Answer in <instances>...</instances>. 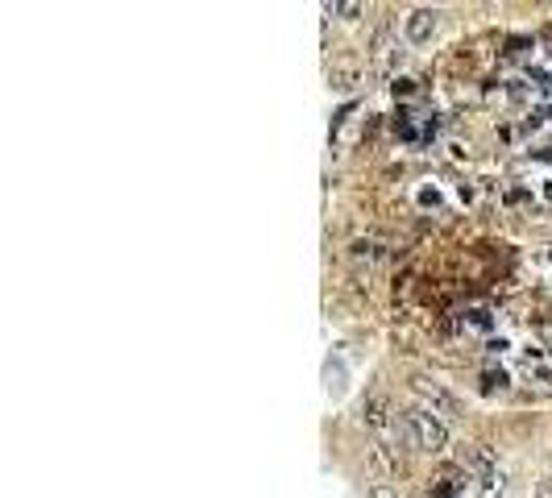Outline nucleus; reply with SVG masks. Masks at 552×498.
Listing matches in <instances>:
<instances>
[{
    "mask_svg": "<svg viewBox=\"0 0 552 498\" xmlns=\"http://www.w3.org/2000/svg\"><path fill=\"white\" fill-rule=\"evenodd\" d=\"M482 386H486V391H494V386H499V391H507V374H503V370H499V374L486 370V374H482Z\"/></svg>",
    "mask_w": 552,
    "mask_h": 498,
    "instance_id": "12",
    "label": "nucleus"
},
{
    "mask_svg": "<svg viewBox=\"0 0 552 498\" xmlns=\"http://www.w3.org/2000/svg\"><path fill=\"white\" fill-rule=\"evenodd\" d=\"M465 324L474 328V332H486L494 320H490V312H486V308H474V312H465Z\"/></svg>",
    "mask_w": 552,
    "mask_h": 498,
    "instance_id": "11",
    "label": "nucleus"
},
{
    "mask_svg": "<svg viewBox=\"0 0 552 498\" xmlns=\"http://www.w3.org/2000/svg\"><path fill=\"white\" fill-rule=\"evenodd\" d=\"M478 498H519V494H515V482L503 474V469H494L490 478L478 482Z\"/></svg>",
    "mask_w": 552,
    "mask_h": 498,
    "instance_id": "8",
    "label": "nucleus"
},
{
    "mask_svg": "<svg viewBox=\"0 0 552 498\" xmlns=\"http://www.w3.org/2000/svg\"><path fill=\"white\" fill-rule=\"evenodd\" d=\"M370 498H395V494H391V486H374Z\"/></svg>",
    "mask_w": 552,
    "mask_h": 498,
    "instance_id": "15",
    "label": "nucleus"
},
{
    "mask_svg": "<svg viewBox=\"0 0 552 498\" xmlns=\"http://www.w3.org/2000/svg\"><path fill=\"white\" fill-rule=\"evenodd\" d=\"M407 42H416V46H424V42H432V34H436V13L432 9H416V13H407Z\"/></svg>",
    "mask_w": 552,
    "mask_h": 498,
    "instance_id": "7",
    "label": "nucleus"
},
{
    "mask_svg": "<svg viewBox=\"0 0 552 498\" xmlns=\"http://www.w3.org/2000/svg\"><path fill=\"white\" fill-rule=\"evenodd\" d=\"M328 13H341V17H357V13H362V5H353V0H349V5H324Z\"/></svg>",
    "mask_w": 552,
    "mask_h": 498,
    "instance_id": "13",
    "label": "nucleus"
},
{
    "mask_svg": "<svg viewBox=\"0 0 552 498\" xmlns=\"http://www.w3.org/2000/svg\"><path fill=\"white\" fill-rule=\"evenodd\" d=\"M403 63V50H399V38L391 25H378L374 38H370V67L374 75H395V67Z\"/></svg>",
    "mask_w": 552,
    "mask_h": 498,
    "instance_id": "2",
    "label": "nucleus"
},
{
    "mask_svg": "<svg viewBox=\"0 0 552 498\" xmlns=\"http://www.w3.org/2000/svg\"><path fill=\"white\" fill-rule=\"evenodd\" d=\"M461 469H465V474L490 478L494 469H499V457H494L490 445H465V453H461Z\"/></svg>",
    "mask_w": 552,
    "mask_h": 498,
    "instance_id": "6",
    "label": "nucleus"
},
{
    "mask_svg": "<svg viewBox=\"0 0 552 498\" xmlns=\"http://www.w3.org/2000/svg\"><path fill=\"white\" fill-rule=\"evenodd\" d=\"M378 258H382V245H378V241H357V245H353V262H370V266H374Z\"/></svg>",
    "mask_w": 552,
    "mask_h": 498,
    "instance_id": "10",
    "label": "nucleus"
},
{
    "mask_svg": "<svg viewBox=\"0 0 552 498\" xmlns=\"http://www.w3.org/2000/svg\"><path fill=\"white\" fill-rule=\"evenodd\" d=\"M544 196H548V200H552V183H548V191H544Z\"/></svg>",
    "mask_w": 552,
    "mask_h": 498,
    "instance_id": "16",
    "label": "nucleus"
},
{
    "mask_svg": "<svg viewBox=\"0 0 552 498\" xmlns=\"http://www.w3.org/2000/svg\"><path fill=\"white\" fill-rule=\"evenodd\" d=\"M536 498H552V474L536 482Z\"/></svg>",
    "mask_w": 552,
    "mask_h": 498,
    "instance_id": "14",
    "label": "nucleus"
},
{
    "mask_svg": "<svg viewBox=\"0 0 552 498\" xmlns=\"http://www.w3.org/2000/svg\"><path fill=\"white\" fill-rule=\"evenodd\" d=\"M362 415H366L370 428H391V403H386L382 395H370L366 407H362Z\"/></svg>",
    "mask_w": 552,
    "mask_h": 498,
    "instance_id": "9",
    "label": "nucleus"
},
{
    "mask_svg": "<svg viewBox=\"0 0 552 498\" xmlns=\"http://www.w3.org/2000/svg\"><path fill=\"white\" fill-rule=\"evenodd\" d=\"M366 465H370V474H374V482H378V486H386L391 478H399V474H403L399 453H395V449H386V445H374V449H370V457H366Z\"/></svg>",
    "mask_w": 552,
    "mask_h": 498,
    "instance_id": "5",
    "label": "nucleus"
},
{
    "mask_svg": "<svg viewBox=\"0 0 552 498\" xmlns=\"http://www.w3.org/2000/svg\"><path fill=\"white\" fill-rule=\"evenodd\" d=\"M465 482H469V474H465L461 465H440L436 474H432L428 494H432V498H461V494H465Z\"/></svg>",
    "mask_w": 552,
    "mask_h": 498,
    "instance_id": "4",
    "label": "nucleus"
},
{
    "mask_svg": "<svg viewBox=\"0 0 552 498\" xmlns=\"http://www.w3.org/2000/svg\"><path fill=\"white\" fill-rule=\"evenodd\" d=\"M411 391H416V395L424 399V407H428L432 415H440V420H453V415H461L457 395H449L445 386L432 382V378H411Z\"/></svg>",
    "mask_w": 552,
    "mask_h": 498,
    "instance_id": "3",
    "label": "nucleus"
},
{
    "mask_svg": "<svg viewBox=\"0 0 552 498\" xmlns=\"http://www.w3.org/2000/svg\"><path fill=\"white\" fill-rule=\"evenodd\" d=\"M399 428H403V440L416 453H445L449 445V428L440 415H432L428 407H411L399 415Z\"/></svg>",
    "mask_w": 552,
    "mask_h": 498,
    "instance_id": "1",
    "label": "nucleus"
}]
</instances>
